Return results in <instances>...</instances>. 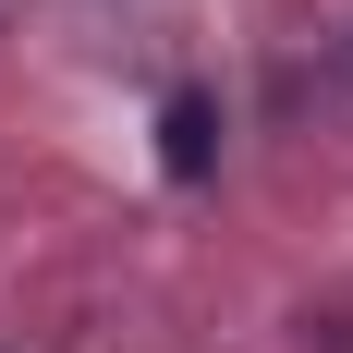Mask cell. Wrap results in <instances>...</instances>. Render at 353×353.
<instances>
[{"instance_id": "6da1fadb", "label": "cell", "mask_w": 353, "mask_h": 353, "mask_svg": "<svg viewBox=\"0 0 353 353\" xmlns=\"http://www.w3.org/2000/svg\"><path fill=\"white\" fill-rule=\"evenodd\" d=\"M159 134H171L159 159H171L183 183H195V171H208V134H219V110H208V98H171V110H159Z\"/></svg>"}]
</instances>
